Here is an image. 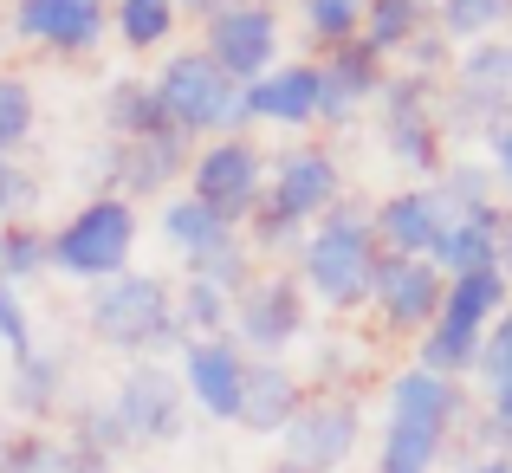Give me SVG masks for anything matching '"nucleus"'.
Segmentation results:
<instances>
[{
  "label": "nucleus",
  "instance_id": "obj_1",
  "mask_svg": "<svg viewBox=\"0 0 512 473\" xmlns=\"http://www.w3.org/2000/svg\"><path fill=\"white\" fill-rule=\"evenodd\" d=\"M474 402L467 383L428 376L415 363H402L383 383V422H376V473H441L448 448L467 435Z\"/></svg>",
  "mask_w": 512,
  "mask_h": 473
},
{
  "label": "nucleus",
  "instance_id": "obj_2",
  "mask_svg": "<svg viewBox=\"0 0 512 473\" xmlns=\"http://www.w3.org/2000/svg\"><path fill=\"white\" fill-rule=\"evenodd\" d=\"M376 266H383V247H376V227H370V201L344 195L325 221L305 227V240H299L286 273L299 279V292L312 305H325L331 318H357V312H370Z\"/></svg>",
  "mask_w": 512,
  "mask_h": 473
},
{
  "label": "nucleus",
  "instance_id": "obj_3",
  "mask_svg": "<svg viewBox=\"0 0 512 473\" xmlns=\"http://www.w3.org/2000/svg\"><path fill=\"white\" fill-rule=\"evenodd\" d=\"M85 337L124 363H175V350L188 344L182 312H175V279L150 273V266H130V273L91 286Z\"/></svg>",
  "mask_w": 512,
  "mask_h": 473
},
{
  "label": "nucleus",
  "instance_id": "obj_4",
  "mask_svg": "<svg viewBox=\"0 0 512 473\" xmlns=\"http://www.w3.org/2000/svg\"><path fill=\"white\" fill-rule=\"evenodd\" d=\"M156 85V104H163L169 130H182L188 143H221V137H247V85L221 72L201 46H175L169 59H156L150 72Z\"/></svg>",
  "mask_w": 512,
  "mask_h": 473
},
{
  "label": "nucleus",
  "instance_id": "obj_5",
  "mask_svg": "<svg viewBox=\"0 0 512 473\" xmlns=\"http://www.w3.org/2000/svg\"><path fill=\"white\" fill-rule=\"evenodd\" d=\"M512 305V279L506 266H487V273L448 279V299H441V318L415 337V370L448 376V383H474L480 344H487V324Z\"/></svg>",
  "mask_w": 512,
  "mask_h": 473
},
{
  "label": "nucleus",
  "instance_id": "obj_6",
  "mask_svg": "<svg viewBox=\"0 0 512 473\" xmlns=\"http://www.w3.org/2000/svg\"><path fill=\"white\" fill-rule=\"evenodd\" d=\"M137 240H143V214L117 195H85L59 227H52V273L72 286H104V279L137 266Z\"/></svg>",
  "mask_w": 512,
  "mask_h": 473
},
{
  "label": "nucleus",
  "instance_id": "obj_7",
  "mask_svg": "<svg viewBox=\"0 0 512 473\" xmlns=\"http://www.w3.org/2000/svg\"><path fill=\"white\" fill-rule=\"evenodd\" d=\"M188 162H195V143H188L182 130H163V137H143V143L98 137L78 156V182H85V195H117V201H130V208L156 201V208H163L169 195H182Z\"/></svg>",
  "mask_w": 512,
  "mask_h": 473
},
{
  "label": "nucleus",
  "instance_id": "obj_8",
  "mask_svg": "<svg viewBox=\"0 0 512 473\" xmlns=\"http://www.w3.org/2000/svg\"><path fill=\"white\" fill-rule=\"evenodd\" d=\"M376 117V143L409 182H435L448 162V130H441V85L415 72H389V85L370 104Z\"/></svg>",
  "mask_w": 512,
  "mask_h": 473
},
{
  "label": "nucleus",
  "instance_id": "obj_9",
  "mask_svg": "<svg viewBox=\"0 0 512 473\" xmlns=\"http://www.w3.org/2000/svg\"><path fill=\"white\" fill-rule=\"evenodd\" d=\"M182 195L201 201L221 227H234V234H240V227L260 214V201H266V150L253 143V130H247V137L201 143L195 162H188Z\"/></svg>",
  "mask_w": 512,
  "mask_h": 473
},
{
  "label": "nucleus",
  "instance_id": "obj_10",
  "mask_svg": "<svg viewBox=\"0 0 512 473\" xmlns=\"http://www.w3.org/2000/svg\"><path fill=\"white\" fill-rule=\"evenodd\" d=\"M338 201H344V162L331 143L292 137L286 150H266V201H260L266 214H279V221H292L305 234Z\"/></svg>",
  "mask_w": 512,
  "mask_h": 473
},
{
  "label": "nucleus",
  "instance_id": "obj_11",
  "mask_svg": "<svg viewBox=\"0 0 512 473\" xmlns=\"http://www.w3.org/2000/svg\"><path fill=\"white\" fill-rule=\"evenodd\" d=\"M493 117H512V33L461 46L454 72L441 78V130L454 137H480Z\"/></svg>",
  "mask_w": 512,
  "mask_h": 473
},
{
  "label": "nucleus",
  "instance_id": "obj_12",
  "mask_svg": "<svg viewBox=\"0 0 512 473\" xmlns=\"http://www.w3.org/2000/svg\"><path fill=\"white\" fill-rule=\"evenodd\" d=\"M111 409L130 435V454L175 448V441L188 435V422H195L175 363H124V376L111 383Z\"/></svg>",
  "mask_w": 512,
  "mask_h": 473
},
{
  "label": "nucleus",
  "instance_id": "obj_13",
  "mask_svg": "<svg viewBox=\"0 0 512 473\" xmlns=\"http://www.w3.org/2000/svg\"><path fill=\"white\" fill-rule=\"evenodd\" d=\"M363 448V402L350 389H312L279 435V461L305 473H338Z\"/></svg>",
  "mask_w": 512,
  "mask_h": 473
},
{
  "label": "nucleus",
  "instance_id": "obj_14",
  "mask_svg": "<svg viewBox=\"0 0 512 473\" xmlns=\"http://www.w3.org/2000/svg\"><path fill=\"white\" fill-rule=\"evenodd\" d=\"M305 331H312V299L299 292V279H292L286 266H266L234 299V331L227 337H234L247 357H292V350L305 344Z\"/></svg>",
  "mask_w": 512,
  "mask_h": 473
},
{
  "label": "nucleus",
  "instance_id": "obj_15",
  "mask_svg": "<svg viewBox=\"0 0 512 473\" xmlns=\"http://www.w3.org/2000/svg\"><path fill=\"white\" fill-rule=\"evenodd\" d=\"M195 46L208 52L234 85H253V78H266L286 59V20H279V7H266V0H227L214 20H201Z\"/></svg>",
  "mask_w": 512,
  "mask_h": 473
},
{
  "label": "nucleus",
  "instance_id": "obj_16",
  "mask_svg": "<svg viewBox=\"0 0 512 473\" xmlns=\"http://www.w3.org/2000/svg\"><path fill=\"white\" fill-rule=\"evenodd\" d=\"M7 33L52 59H91L111 33V0H13Z\"/></svg>",
  "mask_w": 512,
  "mask_h": 473
},
{
  "label": "nucleus",
  "instance_id": "obj_17",
  "mask_svg": "<svg viewBox=\"0 0 512 473\" xmlns=\"http://www.w3.org/2000/svg\"><path fill=\"white\" fill-rule=\"evenodd\" d=\"M441 299H448V279L435 273V260H396V253H383L376 286H370V312L383 324V337H409L415 344L441 318Z\"/></svg>",
  "mask_w": 512,
  "mask_h": 473
},
{
  "label": "nucleus",
  "instance_id": "obj_18",
  "mask_svg": "<svg viewBox=\"0 0 512 473\" xmlns=\"http://www.w3.org/2000/svg\"><path fill=\"white\" fill-rule=\"evenodd\" d=\"M175 376H182V396L201 422H227L240 415V383H247V350L234 337H188L175 350Z\"/></svg>",
  "mask_w": 512,
  "mask_h": 473
},
{
  "label": "nucleus",
  "instance_id": "obj_19",
  "mask_svg": "<svg viewBox=\"0 0 512 473\" xmlns=\"http://www.w3.org/2000/svg\"><path fill=\"white\" fill-rule=\"evenodd\" d=\"M318 98H325V65L318 59H279L266 78L247 85V124L305 137V130H318Z\"/></svg>",
  "mask_w": 512,
  "mask_h": 473
},
{
  "label": "nucleus",
  "instance_id": "obj_20",
  "mask_svg": "<svg viewBox=\"0 0 512 473\" xmlns=\"http://www.w3.org/2000/svg\"><path fill=\"white\" fill-rule=\"evenodd\" d=\"M305 396H312V383H305V370L292 357H247V383H240L234 428L240 435H260V441H279Z\"/></svg>",
  "mask_w": 512,
  "mask_h": 473
},
{
  "label": "nucleus",
  "instance_id": "obj_21",
  "mask_svg": "<svg viewBox=\"0 0 512 473\" xmlns=\"http://www.w3.org/2000/svg\"><path fill=\"white\" fill-rule=\"evenodd\" d=\"M325 98H318V130H350L363 111L376 104V91L389 85V72L396 65L389 59H376L363 39H350V46H338V52H325Z\"/></svg>",
  "mask_w": 512,
  "mask_h": 473
},
{
  "label": "nucleus",
  "instance_id": "obj_22",
  "mask_svg": "<svg viewBox=\"0 0 512 473\" xmlns=\"http://www.w3.org/2000/svg\"><path fill=\"white\" fill-rule=\"evenodd\" d=\"M370 227H376V247L383 253H396V260H428L441 227H448V214H441V201H435L428 182H402V188H389L383 201H370Z\"/></svg>",
  "mask_w": 512,
  "mask_h": 473
},
{
  "label": "nucleus",
  "instance_id": "obj_23",
  "mask_svg": "<svg viewBox=\"0 0 512 473\" xmlns=\"http://www.w3.org/2000/svg\"><path fill=\"white\" fill-rule=\"evenodd\" d=\"M7 409L20 415L26 428H46V422H59V415L72 409V370H65L59 350L33 344L26 357L7 363Z\"/></svg>",
  "mask_w": 512,
  "mask_h": 473
},
{
  "label": "nucleus",
  "instance_id": "obj_24",
  "mask_svg": "<svg viewBox=\"0 0 512 473\" xmlns=\"http://www.w3.org/2000/svg\"><path fill=\"white\" fill-rule=\"evenodd\" d=\"M506 234H512V214L506 208H480L461 214V221L441 227L435 240V273L441 279H467V273H487V266H506Z\"/></svg>",
  "mask_w": 512,
  "mask_h": 473
},
{
  "label": "nucleus",
  "instance_id": "obj_25",
  "mask_svg": "<svg viewBox=\"0 0 512 473\" xmlns=\"http://www.w3.org/2000/svg\"><path fill=\"white\" fill-rule=\"evenodd\" d=\"M169 117L156 104V85L143 72H117L111 85L98 91V137L111 143H143V137H163Z\"/></svg>",
  "mask_w": 512,
  "mask_h": 473
},
{
  "label": "nucleus",
  "instance_id": "obj_26",
  "mask_svg": "<svg viewBox=\"0 0 512 473\" xmlns=\"http://www.w3.org/2000/svg\"><path fill=\"white\" fill-rule=\"evenodd\" d=\"M428 26H435V7H428V0H370V7H363L357 39L376 52V59L396 65L402 52H409L415 39L428 33Z\"/></svg>",
  "mask_w": 512,
  "mask_h": 473
},
{
  "label": "nucleus",
  "instance_id": "obj_27",
  "mask_svg": "<svg viewBox=\"0 0 512 473\" xmlns=\"http://www.w3.org/2000/svg\"><path fill=\"white\" fill-rule=\"evenodd\" d=\"M59 435L72 441L78 454H98V461H111V467H124V454H130V435H124V422H117L111 396H72Z\"/></svg>",
  "mask_w": 512,
  "mask_h": 473
},
{
  "label": "nucleus",
  "instance_id": "obj_28",
  "mask_svg": "<svg viewBox=\"0 0 512 473\" xmlns=\"http://www.w3.org/2000/svg\"><path fill=\"white\" fill-rule=\"evenodd\" d=\"M175 26H182L175 0H111V33H117V46L137 52V59H150V52H169Z\"/></svg>",
  "mask_w": 512,
  "mask_h": 473
},
{
  "label": "nucleus",
  "instance_id": "obj_29",
  "mask_svg": "<svg viewBox=\"0 0 512 473\" xmlns=\"http://www.w3.org/2000/svg\"><path fill=\"white\" fill-rule=\"evenodd\" d=\"M428 188H435V201H441L448 221L480 214V208H500V188H493V175H487V162H480V156H454L448 150V162H441V175Z\"/></svg>",
  "mask_w": 512,
  "mask_h": 473
},
{
  "label": "nucleus",
  "instance_id": "obj_30",
  "mask_svg": "<svg viewBox=\"0 0 512 473\" xmlns=\"http://www.w3.org/2000/svg\"><path fill=\"white\" fill-rule=\"evenodd\" d=\"M52 273V227L39 221H13L0 227V286H39Z\"/></svg>",
  "mask_w": 512,
  "mask_h": 473
},
{
  "label": "nucleus",
  "instance_id": "obj_31",
  "mask_svg": "<svg viewBox=\"0 0 512 473\" xmlns=\"http://www.w3.org/2000/svg\"><path fill=\"white\" fill-rule=\"evenodd\" d=\"M435 26L454 46H480V39H506L512 33V0H428Z\"/></svg>",
  "mask_w": 512,
  "mask_h": 473
},
{
  "label": "nucleus",
  "instance_id": "obj_32",
  "mask_svg": "<svg viewBox=\"0 0 512 473\" xmlns=\"http://www.w3.org/2000/svg\"><path fill=\"white\" fill-rule=\"evenodd\" d=\"M156 234H163L169 247L188 260V253H208V247H221V240H234V227H221L208 208H201V201H188V195H169L163 208H156Z\"/></svg>",
  "mask_w": 512,
  "mask_h": 473
},
{
  "label": "nucleus",
  "instance_id": "obj_33",
  "mask_svg": "<svg viewBox=\"0 0 512 473\" xmlns=\"http://www.w3.org/2000/svg\"><path fill=\"white\" fill-rule=\"evenodd\" d=\"M0 473H78V454L59 428H13L0 448Z\"/></svg>",
  "mask_w": 512,
  "mask_h": 473
},
{
  "label": "nucleus",
  "instance_id": "obj_34",
  "mask_svg": "<svg viewBox=\"0 0 512 473\" xmlns=\"http://www.w3.org/2000/svg\"><path fill=\"white\" fill-rule=\"evenodd\" d=\"M253 253H247V240H221V247H208V253H188L182 260V279H195V286H214V292H227V299H240V292L253 286Z\"/></svg>",
  "mask_w": 512,
  "mask_h": 473
},
{
  "label": "nucleus",
  "instance_id": "obj_35",
  "mask_svg": "<svg viewBox=\"0 0 512 473\" xmlns=\"http://www.w3.org/2000/svg\"><path fill=\"white\" fill-rule=\"evenodd\" d=\"M363 7H370V0H299V26H305V39L318 46V59L357 39Z\"/></svg>",
  "mask_w": 512,
  "mask_h": 473
},
{
  "label": "nucleus",
  "instance_id": "obj_36",
  "mask_svg": "<svg viewBox=\"0 0 512 473\" xmlns=\"http://www.w3.org/2000/svg\"><path fill=\"white\" fill-rule=\"evenodd\" d=\"M39 130V91L33 78L20 72H0V156H20Z\"/></svg>",
  "mask_w": 512,
  "mask_h": 473
},
{
  "label": "nucleus",
  "instance_id": "obj_37",
  "mask_svg": "<svg viewBox=\"0 0 512 473\" xmlns=\"http://www.w3.org/2000/svg\"><path fill=\"white\" fill-rule=\"evenodd\" d=\"M175 312H182L188 337H227L234 331V299L214 286H195V279H175Z\"/></svg>",
  "mask_w": 512,
  "mask_h": 473
},
{
  "label": "nucleus",
  "instance_id": "obj_38",
  "mask_svg": "<svg viewBox=\"0 0 512 473\" xmlns=\"http://www.w3.org/2000/svg\"><path fill=\"white\" fill-rule=\"evenodd\" d=\"M474 389L487 402H512V305L487 324V344H480V363H474Z\"/></svg>",
  "mask_w": 512,
  "mask_h": 473
},
{
  "label": "nucleus",
  "instance_id": "obj_39",
  "mask_svg": "<svg viewBox=\"0 0 512 473\" xmlns=\"http://www.w3.org/2000/svg\"><path fill=\"white\" fill-rule=\"evenodd\" d=\"M39 195H46V175H39L26 156H0V227L33 221Z\"/></svg>",
  "mask_w": 512,
  "mask_h": 473
},
{
  "label": "nucleus",
  "instance_id": "obj_40",
  "mask_svg": "<svg viewBox=\"0 0 512 473\" xmlns=\"http://www.w3.org/2000/svg\"><path fill=\"white\" fill-rule=\"evenodd\" d=\"M454 59H461V46H454V39L441 33V26H428V33L415 39V46L402 52L396 65H402V72H415V78H435V85H441V78L454 72Z\"/></svg>",
  "mask_w": 512,
  "mask_h": 473
},
{
  "label": "nucleus",
  "instance_id": "obj_41",
  "mask_svg": "<svg viewBox=\"0 0 512 473\" xmlns=\"http://www.w3.org/2000/svg\"><path fill=\"white\" fill-rule=\"evenodd\" d=\"M474 143H480V162H487L493 188H500V208H512V117H493Z\"/></svg>",
  "mask_w": 512,
  "mask_h": 473
},
{
  "label": "nucleus",
  "instance_id": "obj_42",
  "mask_svg": "<svg viewBox=\"0 0 512 473\" xmlns=\"http://www.w3.org/2000/svg\"><path fill=\"white\" fill-rule=\"evenodd\" d=\"M467 441H474L480 454H500V461H512V402H487V409H474Z\"/></svg>",
  "mask_w": 512,
  "mask_h": 473
},
{
  "label": "nucleus",
  "instance_id": "obj_43",
  "mask_svg": "<svg viewBox=\"0 0 512 473\" xmlns=\"http://www.w3.org/2000/svg\"><path fill=\"white\" fill-rule=\"evenodd\" d=\"M39 337H33V312H26V299L13 286H0V350L7 357H26Z\"/></svg>",
  "mask_w": 512,
  "mask_h": 473
},
{
  "label": "nucleus",
  "instance_id": "obj_44",
  "mask_svg": "<svg viewBox=\"0 0 512 473\" xmlns=\"http://www.w3.org/2000/svg\"><path fill=\"white\" fill-rule=\"evenodd\" d=\"M448 473H512V461H500V454H480V448H467V454H454V467Z\"/></svg>",
  "mask_w": 512,
  "mask_h": 473
},
{
  "label": "nucleus",
  "instance_id": "obj_45",
  "mask_svg": "<svg viewBox=\"0 0 512 473\" xmlns=\"http://www.w3.org/2000/svg\"><path fill=\"white\" fill-rule=\"evenodd\" d=\"M221 7H227V0H175V13H182V20H195V26H201V20H214Z\"/></svg>",
  "mask_w": 512,
  "mask_h": 473
},
{
  "label": "nucleus",
  "instance_id": "obj_46",
  "mask_svg": "<svg viewBox=\"0 0 512 473\" xmlns=\"http://www.w3.org/2000/svg\"><path fill=\"white\" fill-rule=\"evenodd\" d=\"M266 473H305V467H286V461H279V467H266Z\"/></svg>",
  "mask_w": 512,
  "mask_h": 473
},
{
  "label": "nucleus",
  "instance_id": "obj_47",
  "mask_svg": "<svg viewBox=\"0 0 512 473\" xmlns=\"http://www.w3.org/2000/svg\"><path fill=\"white\" fill-rule=\"evenodd\" d=\"M506 279H512V234H506Z\"/></svg>",
  "mask_w": 512,
  "mask_h": 473
},
{
  "label": "nucleus",
  "instance_id": "obj_48",
  "mask_svg": "<svg viewBox=\"0 0 512 473\" xmlns=\"http://www.w3.org/2000/svg\"><path fill=\"white\" fill-rule=\"evenodd\" d=\"M266 7H286V0H266Z\"/></svg>",
  "mask_w": 512,
  "mask_h": 473
},
{
  "label": "nucleus",
  "instance_id": "obj_49",
  "mask_svg": "<svg viewBox=\"0 0 512 473\" xmlns=\"http://www.w3.org/2000/svg\"><path fill=\"white\" fill-rule=\"evenodd\" d=\"M0 448H7V435H0Z\"/></svg>",
  "mask_w": 512,
  "mask_h": 473
}]
</instances>
